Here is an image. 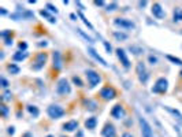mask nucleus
I'll list each match as a JSON object with an SVG mask.
<instances>
[{"label":"nucleus","instance_id":"nucleus-1","mask_svg":"<svg viewBox=\"0 0 182 137\" xmlns=\"http://www.w3.org/2000/svg\"><path fill=\"white\" fill-rule=\"evenodd\" d=\"M56 92L59 93L60 96H67L71 93V86H70L69 81L66 78H60L58 81V85H56Z\"/></svg>","mask_w":182,"mask_h":137},{"label":"nucleus","instance_id":"nucleus-2","mask_svg":"<svg viewBox=\"0 0 182 137\" xmlns=\"http://www.w3.org/2000/svg\"><path fill=\"white\" fill-rule=\"evenodd\" d=\"M85 74H86L88 82H89L90 88H95V86H97L99 84H100L101 77H100V74H99V73L95 71V70H86V71H85Z\"/></svg>","mask_w":182,"mask_h":137},{"label":"nucleus","instance_id":"nucleus-3","mask_svg":"<svg viewBox=\"0 0 182 137\" xmlns=\"http://www.w3.org/2000/svg\"><path fill=\"white\" fill-rule=\"evenodd\" d=\"M47 112H48L49 118H52V119H59L64 115V110L60 106H58V104H52V106H49L48 110H47Z\"/></svg>","mask_w":182,"mask_h":137},{"label":"nucleus","instance_id":"nucleus-4","mask_svg":"<svg viewBox=\"0 0 182 137\" xmlns=\"http://www.w3.org/2000/svg\"><path fill=\"white\" fill-rule=\"evenodd\" d=\"M138 122H140V127H141L142 137H154L152 127H151V125L148 124V121H146L145 118H142V116H138Z\"/></svg>","mask_w":182,"mask_h":137},{"label":"nucleus","instance_id":"nucleus-5","mask_svg":"<svg viewBox=\"0 0 182 137\" xmlns=\"http://www.w3.org/2000/svg\"><path fill=\"white\" fill-rule=\"evenodd\" d=\"M136 71H137V75H138L140 82H141V84H146V81H148V78H149V75H148V71H146L144 62H138V63H137Z\"/></svg>","mask_w":182,"mask_h":137},{"label":"nucleus","instance_id":"nucleus-6","mask_svg":"<svg viewBox=\"0 0 182 137\" xmlns=\"http://www.w3.org/2000/svg\"><path fill=\"white\" fill-rule=\"evenodd\" d=\"M167 89H169V81L166 78H159L155 84V86L152 88V92L154 93H166Z\"/></svg>","mask_w":182,"mask_h":137},{"label":"nucleus","instance_id":"nucleus-7","mask_svg":"<svg viewBox=\"0 0 182 137\" xmlns=\"http://www.w3.org/2000/svg\"><path fill=\"white\" fill-rule=\"evenodd\" d=\"M99 95H100V97L103 99V100H112V99L116 96V91L112 88V86L107 85V86H104V88L101 89Z\"/></svg>","mask_w":182,"mask_h":137},{"label":"nucleus","instance_id":"nucleus-8","mask_svg":"<svg viewBox=\"0 0 182 137\" xmlns=\"http://www.w3.org/2000/svg\"><path fill=\"white\" fill-rule=\"evenodd\" d=\"M114 25L118 26V28H122V29H134L136 28L133 21L126 19V18H115L114 19Z\"/></svg>","mask_w":182,"mask_h":137},{"label":"nucleus","instance_id":"nucleus-9","mask_svg":"<svg viewBox=\"0 0 182 137\" xmlns=\"http://www.w3.org/2000/svg\"><path fill=\"white\" fill-rule=\"evenodd\" d=\"M45 62H47V54L45 52H40V54H37V56H36V62L33 63V66H32V69L33 70H41L44 67V65H45Z\"/></svg>","mask_w":182,"mask_h":137},{"label":"nucleus","instance_id":"nucleus-10","mask_svg":"<svg viewBox=\"0 0 182 137\" xmlns=\"http://www.w3.org/2000/svg\"><path fill=\"white\" fill-rule=\"evenodd\" d=\"M125 115H126V111L122 104H115L112 107V110H111V116L115 119H122Z\"/></svg>","mask_w":182,"mask_h":137},{"label":"nucleus","instance_id":"nucleus-11","mask_svg":"<svg viewBox=\"0 0 182 137\" xmlns=\"http://www.w3.org/2000/svg\"><path fill=\"white\" fill-rule=\"evenodd\" d=\"M116 55H118V59L121 60V63H122L123 67H125L126 70L130 69V60H129V58H127V55H126L125 49L118 48V49H116Z\"/></svg>","mask_w":182,"mask_h":137},{"label":"nucleus","instance_id":"nucleus-12","mask_svg":"<svg viewBox=\"0 0 182 137\" xmlns=\"http://www.w3.org/2000/svg\"><path fill=\"white\" fill-rule=\"evenodd\" d=\"M103 137H116V130L112 124H105L101 130Z\"/></svg>","mask_w":182,"mask_h":137},{"label":"nucleus","instance_id":"nucleus-13","mask_svg":"<svg viewBox=\"0 0 182 137\" xmlns=\"http://www.w3.org/2000/svg\"><path fill=\"white\" fill-rule=\"evenodd\" d=\"M152 14H154V17L157 19H163L164 15H166L162 6H160L159 3H154V6H152Z\"/></svg>","mask_w":182,"mask_h":137},{"label":"nucleus","instance_id":"nucleus-14","mask_svg":"<svg viewBox=\"0 0 182 137\" xmlns=\"http://www.w3.org/2000/svg\"><path fill=\"white\" fill-rule=\"evenodd\" d=\"M77 127H78V121H75V119H71V121H67L66 124H63L62 129H63L64 132H74Z\"/></svg>","mask_w":182,"mask_h":137},{"label":"nucleus","instance_id":"nucleus-15","mask_svg":"<svg viewBox=\"0 0 182 137\" xmlns=\"http://www.w3.org/2000/svg\"><path fill=\"white\" fill-rule=\"evenodd\" d=\"M88 52H89V55H90V56H93V58H95V59L97 60V62L100 63V65H103V66H107V62H105V60L103 59V58L100 56V55H99L97 52H96V49H95V48L89 47V48H88Z\"/></svg>","mask_w":182,"mask_h":137},{"label":"nucleus","instance_id":"nucleus-16","mask_svg":"<svg viewBox=\"0 0 182 137\" xmlns=\"http://www.w3.org/2000/svg\"><path fill=\"white\" fill-rule=\"evenodd\" d=\"M52 58H54V67L56 70H60L62 67V60H60V52L59 51H55L52 54Z\"/></svg>","mask_w":182,"mask_h":137},{"label":"nucleus","instance_id":"nucleus-17","mask_svg":"<svg viewBox=\"0 0 182 137\" xmlns=\"http://www.w3.org/2000/svg\"><path fill=\"white\" fill-rule=\"evenodd\" d=\"M96 125H97V119H96V116H90V118H88L86 121H85V127L89 129V130L95 129Z\"/></svg>","mask_w":182,"mask_h":137},{"label":"nucleus","instance_id":"nucleus-18","mask_svg":"<svg viewBox=\"0 0 182 137\" xmlns=\"http://www.w3.org/2000/svg\"><path fill=\"white\" fill-rule=\"evenodd\" d=\"M28 56H29L28 52H25V51L21 52V51H19V52H17V54L13 55V59L15 60V62H22V60H25Z\"/></svg>","mask_w":182,"mask_h":137},{"label":"nucleus","instance_id":"nucleus-19","mask_svg":"<svg viewBox=\"0 0 182 137\" xmlns=\"http://www.w3.org/2000/svg\"><path fill=\"white\" fill-rule=\"evenodd\" d=\"M40 15H41V17H44V18H45L48 22H51V23H56V18H55V17L52 15V14H49L47 10H41V11H40Z\"/></svg>","mask_w":182,"mask_h":137},{"label":"nucleus","instance_id":"nucleus-20","mask_svg":"<svg viewBox=\"0 0 182 137\" xmlns=\"http://www.w3.org/2000/svg\"><path fill=\"white\" fill-rule=\"evenodd\" d=\"M173 21L174 22H181L182 21V8L177 7L174 10V14H173Z\"/></svg>","mask_w":182,"mask_h":137},{"label":"nucleus","instance_id":"nucleus-21","mask_svg":"<svg viewBox=\"0 0 182 137\" xmlns=\"http://www.w3.org/2000/svg\"><path fill=\"white\" fill-rule=\"evenodd\" d=\"M164 110H167L170 114H173L174 116H177L178 121H182V114H181L180 111H178L177 108H171V107H169V106H164Z\"/></svg>","mask_w":182,"mask_h":137},{"label":"nucleus","instance_id":"nucleus-22","mask_svg":"<svg viewBox=\"0 0 182 137\" xmlns=\"http://www.w3.org/2000/svg\"><path fill=\"white\" fill-rule=\"evenodd\" d=\"M28 111L30 112V115H33V118H37L40 115V110L36 106H28Z\"/></svg>","mask_w":182,"mask_h":137},{"label":"nucleus","instance_id":"nucleus-23","mask_svg":"<svg viewBox=\"0 0 182 137\" xmlns=\"http://www.w3.org/2000/svg\"><path fill=\"white\" fill-rule=\"evenodd\" d=\"M78 17H80V18L82 19V22H84L85 23V25H86L88 26V28H89L90 29V30H93V26H92V23H90L89 21H88V19L86 18H85V15H84V14H82L81 13V11H78Z\"/></svg>","mask_w":182,"mask_h":137},{"label":"nucleus","instance_id":"nucleus-24","mask_svg":"<svg viewBox=\"0 0 182 137\" xmlns=\"http://www.w3.org/2000/svg\"><path fill=\"white\" fill-rule=\"evenodd\" d=\"M7 69H8V71H10L11 74H18V73H19V67H18L17 65H14V63L8 65V66H7Z\"/></svg>","mask_w":182,"mask_h":137},{"label":"nucleus","instance_id":"nucleus-25","mask_svg":"<svg viewBox=\"0 0 182 137\" xmlns=\"http://www.w3.org/2000/svg\"><path fill=\"white\" fill-rule=\"evenodd\" d=\"M167 59H169L170 62H173L174 65H180V66H182V60L180 59V58H175V56H173V55H167Z\"/></svg>","mask_w":182,"mask_h":137},{"label":"nucleus","instance_id":"nucleus-26","mask_svg":"<svg viewBox=\"0 0 182 137\" xmlns=\"http://www.w3.org/2000/svg\"><path fill=\"white\" fill-rule=\"evenodd\" d=\"M85 104H86V108L88 110H90V111H95L96 110V107H97V104L95 103V101H92V100H85Z\"/></svg>","mask_w":182,"mask_h":137},{"label":"nucleus","instance_id":"nucleus-27","mask_svg":"<svg viewBox=\"0 0 182 137\" xmlns=\"http://www.w3.org/2000/svg\"><path fill=\"white\" fill-rule=\"evenodd\" d=\"M77 32H78V34H80V36H82L85 40H86V41H89V43H93V39H92V37H90V36H88V34L85 33L84 30H81V29H77Z\"/></svg>","mask_w":182,"mask_h":137},{"label":"nucleus","instance_id":"nucleus-28","mask_svg":"<svg viewBox=\"0 0 182 137\" xmlns=\"http://www.w3.org/2000/svg\"><path fill=\"white\" fill-rule=\"evenodd\" d=\"M114 37H115L116 40H119V41H121V40H126V39H127V34H126V33H119V32H114Z\"/></svg>","mask_w":182,"mask_h":137},{"label":"nucleus","instance_id":"nucleus-29","mask_svg":"<svg viewBox=\"0 0 182 137\" xmlns=\"http://www.w3.org/2000/svg\"><path fill=\"white\" fill-rule=\"evenodd\" d=\"M45 7H47V11H51V13H55V14H58V8L55 7V6H52L51 3H48V4H47Z\"/></svg>","mask_w":182,"mask_h":137},{"label":"nucleus","instance_id":"nucleus-30","mask_svg":"<svg viewBox=\"0 0 182 137\" xmlns=\"http://www.w3.org/2000/svg\"><path fill=\"white\" fill-rule=\"evenodd\" d=\"M0 110H2V115H3V118H7V114H8V108L4 106V104H2L0 106Z\"/></svg>","mask_w":182,"mask_h":137},{"label":"nucleus","instance_id":"nucleus-31","mask_svg":"<svg viewBox=\"0 0 182 137\" xmlns=\"http://www.w3.org/2000/svg\"><path fill=\"white\" fill-rule=\"evenodd\" d=\"M73 82H74L77 86H82V85H84V84H82V81H81V78L77 77V75H74V77H73Z\"/></svg>","mask_w":182,"mask_h":137},{"label":"nucleus","instance_id":"nucleus-32","mask_svg":"<svg viewBox=\"0 0 182 137\" xmlns=\"http://www.w3.org/2000/svg\"><path fill=\"white\" fill-rule=\"evenodd\" d=\"M116 7H118V4H116V3H112V4H108L105 10L107 11H114V10H116Z\"/></svg>","mask_w":182,"mask_h":137},{"label":"nucleus","instance_id":"nucleus-33","mask_svg":"<svg viewBox=\"0 0 182 137\" xmlns=\"http://www.w3.org/2000/svg\"><path fill=\"white\" fill-rule=\"evenodd\" d=\"M0 81H2V86H3V88H8V81L6 80L4 77L0 78Z\"/></svg>","mask_w":182,"mask_h":137},{"label":"nucleus","instance_id":"nucleus-34","mask_svg":"<svg viewBox=\"0 0 182 137\" xmlns=\"http://www.w3.org/2000/svg\"><path fill=\"white\" fill-rule=\"evenodd\" d=\"M149 62H151V65H156V63H157V59L154 56V55H149Z\"/></svg>","mask_w":182,"mask_h":137},{"label":"nucleus","instance_id":"nucleus-35","mask_svg":"<svg viewBox=\"0 0 182 137\" xmlns=\"http://www.w3.org/2000/svg\"><path fill=\"white\" fill-rule=\"evenodd\" d=\"M103 44H104V47H105V49H107V52H108V54H111V49H112V48H111V45L108 44L107 41H103Z\"/></svg>","mask_w":182,"mask_h":137},{"label":"nucleus","instance_id":"nucleus-36","mask_svg":"<svg viewBox=\"0 0 182 137\" xmlns=\"http://www.w3.org/2000/svg\"><path fill=\"white\" fill-rule=\"evenodd\" d=\"M10 99H11V93L7 91L4 95H3V100H10Z\"/></svg>","mask_w":182,"mask_h":137},{"label":"nucleus","instance_id":"nucleus-37","mask_svg":"<svg viewBox=\"0 0 182 137\" xmlns=\"http://www.w3.org/2000/svg\"><path fill=\"white\" fill-rule=\"evenodd\" d=\"M7 132H8V135H11V136H13L14 133H15V127H14V126H10V127H8V130H7Z\"/></svg>","mask_w":182,"mask_h":137},{"label":"nucleus","instance_id":"nucleus-38","mask_svg":"<svg viewBox=\"0 0 182 137\" xmlns=\"http://www.w3.org/2000/svg\"><path fill=\"white\" fill-rule=\"evenodd\" d=\"M26 48H28V44H26V43H19V49H23V51H25Z\"/></svg>","mask_w":182,"mask_h":137},{"label":"nucleus","instance_id":"nucleus-39","mask_svg":"<svg viewBox=\"0 0 182 137\" xmlns=\"http://www.w3.org/2000/svg\"><path fill=\"white\" fill-rule=\"evenodd\" d=\"M10 33H11L10 30H4V32H3V33H2V37H3V39H6V37H7Z\"/></svg>","mask_w":182,"mask_h":137},{"label":"nucleus","instance_id":"nucleus-40","mask_svg":"<svg viewBox=\"0 0 182 137\" xmlns=\"http://www.w3.org/2000/svg\"><path fill=\"white\" fill-rule=\"evenodd\" d=\"M6 45H13V40H11V39H6Z\"/></svg>","mask_w":182,"mask_h":137},{"label":"nucleus","instance_id":"nucleus-41","mask_svg":"<svg viewBox=\"0 0 182 137\" xmlns=\"http://www.w3.org/2000/svg\"><path fill=\"white\" fill-rule=\"evenodd\" d=\"M22 137H33V135H32L30 132H26V133H23Z\"/></svg>","mask_w":182,"mask_h":137},{"label":"nucleus","instance_id":"nucleus-42","mask_svg":"<svg viewBox=\"0 0 182 137\" xmlns=\"http://www.w3.org/2000/svg\"><path fill=\"white\" fill-rule=\"evenodd\" d=\"M122 137H133V135H131V133H129V132H125L122 135Z\"/></svg>","mask_w":182,"mask_h":137},{"label":"nucleus","instance_id":"nucleus-43","mask_svg":"<svg viewBox=\"0 0 182 137\" xmlns=\"http://www.w3.org/2000/svg\"><path fill=\"white\" fill-rule=\"evenodd\" d=\"M0 14H2V15H6V14H7V11H6L4 8H0Z\"/></svg>","mask_w":182,"mask_h":137},{"label":"nucleus","instance_id":"nucleus-44","mask_svg":"<svg viewBox=\"0 0 182 137\" xmlns=\"http://www.w3.org/2000/svg\"><path fill=\"white\" fill-rule=\"evenodd\" d=\"M96 6H104V2H95Z\"/></svg>","mask_w":182,"mask_h":137},{"label":"nucleus","instance_id":"nucleus-45","mask_svg":"<svg viewBox=\"0 0 182 137\" xmlns=\"http://www.w3.org/2000/svg\"><path fill=\"white\" fill-rule=\"evenodd\" d=\"M70 18H71L73 21H75V18H77V17H75V14H71V15H70Z\"/></svg>","mask_w":182,"mask_h":137},{"label":"nucleus","instance_id":"nucleus-46","mask_svg":"<svg viewBox=\"0 0 182 137\" xmlns=\"http://www.w3.org/2000/svg\"><path fill=\"white\" fill-rule=\"evenodd\" d=\"M146 6V2H142V3H140V7H145Z\"/></svg>","mask_w":182,"mask_h":137},{"label":"nucleus","instance_id":"nucleus-47","mask_svg":"<svg viewBox=\"0 0 182 137\" xmlns=\"http://www.w3.org/2000/svg\"><path fill=\"white\" fill-rule=\"evenodd\" d=\"M47 137H54V136H52V135H48V136H47Z\"/></svg>","mask_w":182,"mask_h":137},{"label":"nucleus","instance_id":"nucleus-48","mask_svg":"<svg viewBox=\"0 0 182 137\" xmlns=\"http://www.w3.org/2000/svg\"><path fill=\"white\" fill-rule=\"evenodd\" d=\"M180 75H181V78H182V70H181V73H180Z\"/></svg>","mask_w":182,"mask_h":137},{"label":"nucleus","instance_id":"nucleus-49","mask_svg":"<svg viewBox=\"0 0 182 137\" xmlns=\"http://www.w3.org/2000/svg\"><path fill=\"white\" fill-rule=\"evenodd\" d=\"M63 137H64V136H63Z\"/></svg>","mask_w":182,"mask_h":137}]
</instances>
